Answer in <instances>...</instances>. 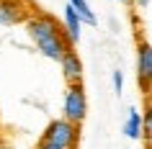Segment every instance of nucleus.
Wrapping results in <instances>:
<instances>
[{
	"label": "nucleus",
	"instance_id": "f8f14e48",
	"mask_svg": "<svg viewBox=\"0 0 152 149\" xmlns=\"http://www.w3.org/2000/svg\"><path fill=\"white\" fill-rule=\"evenodd\" d=\"M34 149H67V147H59V144H52V141H44V139H39V144Z\"/></svg>",
	"mask_w": 152,
	"mask_h": 149
},
{
	"label": "nucleus",
	"instance_id": "9b49d317",
	"mask_svg": "<svg viewBox=\"0 0 152 149\" xmlns=\"http://www.w3.org/2000/svg\"><path fill=\"white\" fill-rule=\"evenodd\" d=\"M111 80H113V90H116V93H121V90H124V72L116 70V72L111 75Z\"/></svg>",
	"mask_w": 152,
	"mask_h": 149
},
{
	"label": "nucleus",
	"instance_id": "0eeeda50",
	"mask_svg": "<svg viewBox=\"0 0 152 149\" xmlns=\"http://www.w3.org/2000/svg\"><path fill=\"white\" fill-rule=\"evenodd\" d=\"M62 31H64V36H67V41H70L72 47H75V44L80 41V36H83V21L67 3H64V13H62Z\"/></svg>",
	"mask_w": 152,
	"mask_h": 149
},
{
	"label": "nucleus",
	"instance_id": "423d86ee",
	"mask_svg": "<svg viewBox=\"0 0 152 149\" xmlns=\"http://www.w3.org/2000/svg\"><path fill=\"white\" fill-rule=\"evenodd\" d=\"M57 62H59V70H62V77H64L67 85L83 82V59H80V54L75 52V47H70Z\"/></svg>",
	"mask_w": 152,
	"mask_h": 149
},
{
	"label": "nucleus",
	"instance_id": "1a4fd4ad",
	"mask_svg": "<svg viewBox=\"0 0 152 149\" xmlns=\"http://www.w3.org/2000/svg\"><path fill=\"white\" fill-rule=\"evenodd\" d=\"M67 5L80 16L83 26H98V18H96V13H93V8H90L88 0H67Z\"/></svg>",
	"mask_w": 152,
	"mask_h": 149
},
{
	"label": "nucleus",
	"instance_id": "f03ea898",
	"mask_svg": "<svg viewBox=\"0 0 152 149\" xmlns=\"http://www.w3.org/2000/svg\"><path fill=\"white\" fill-rule=\"evenodd\" d=\"M62 118H67L77 126L88 118V95H85L83 82L67 85V90L62 95Z\"/></svg>",
	"mask_w": 152,
	"mask_h": 149
},
{
	"label": "nucleus",
	"instance_id": "ddd939ff",
	"mask_svg": "<svg viewBox=\"0 0 152 149\" xmlns=\"http://www.w3.org/2000/svg\"><path fill=\"white\" fill-rule=\"evenodd\" d=\"M132 3H134L137 10H150V5H152V0H132Z\"/></svg>",
	"mask_w": 152,
	"mask_h": 149
},
{
	"label": "nucleus",
	"instance_id": "39448f33",
	"mask_svg": "<svg viewBox=\"0 0 152 149\" xmlns=\"http://www.w3.org/2000/svg\"><path fill=\"white\" fill-rule=\"evenodd\" d=\"M137 80L142 85V93H150V80H152V47L144 39L137 47Z\"/></svg>",
	"mask_w": 152,
	"mask_h": 149
},
{
	"label": "nucleus",
	"instance_id": "4468645a",
	"mask_svg": "<svg viewBox=\"0 0 152 149\" xmlns=\"http://www.w3.org/2000/svg\"><path fill=\"white\" fill-rule=\"evenodd\" d=\"M0 149H16V147H13L10 141H3V139H0Z\"/></svg>",
	"mask_w": 152,
	"mask_h": 149
},
{
	"label": "nucleus",
	"instance_id": "6e6552de",
	"mask_svg": "<svg viewBox=\"0 0 152 149\" xmlns=\"http://www.w3.org/2000/svg\"><path fill=\"white\" fill-rule=\"evenodd\" d=\"M124 134H126L132 141L142 139V113H139L137 108H129L126 110V118H124Z\"/></svg>",
	"mask_w": 152,
	"mask_h": 149
},
{
	"label": "nucleus",
	"instance_id": "f257e3e1",
	"mask_svg": "<svg viewBox=\"0 0 152 149\" xmlns=\"http://www.w3.org/2000/svg\"><path fill=\"white\" fill-rule=\"evenodd\" d=\"M23 26H26V33H28L31 44L36 47V52L41 57L52 59V62H57L72 47L67 41V36H64V31H62V23L54 16H49V13H44L39 8L31 10V16L23 21Z\"/></svg>",
	"mask_w": 152,
	"mask_h": 149
},
{
	"label": "nucleus",
	"instance_id": "20e7f679",
	"mask_svg": "<svg viewBox=\"0 0 152 149\" xmlns=\"http://www.w3.org/2000/svg\"><path fill=\"white\" fill-rule=\"evenodd\" d=\"M28 0H0V26H18L31 16Z\"/></svg>",
	"mask_w": 152,
	"mask_h": 149
},
{
	"label": "nucleus",
	"instance_id": "9d476101",
	"mask_svg": "<svg viewBox=\"0 0 152 149\" xmlns=\"http://www.w3.org/2000/svg\"><path fill=\"white\" fill-rule=\"evenodd\" d=\"M150 136H152V113H150V108H144V113H142V139L150 144Z\"/></svg>",
	"mask_w": 152,
	"mask_h": 149
},
{
	"label": "nucleus",
	"instance_id": "7ed1b4c3",
	"mask_svg": "<svg viewBox=\"0 0 152 149\" xmlns=\"http://www.w3.org/2000/svg\"><path fill=\"white\" fill-rule=\"evenodd\" d=\"M41 139L52 141V144H59V147H67V149H77V144H80V126L67 121V118H54V121L47 124Z\"/></svg>",
	"mask_w": 152,
	"mask_h": 149
}]
</instances>
